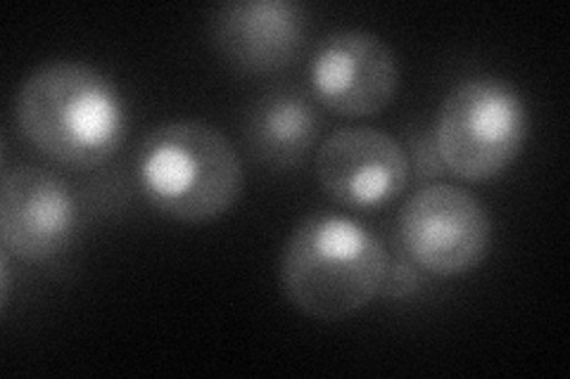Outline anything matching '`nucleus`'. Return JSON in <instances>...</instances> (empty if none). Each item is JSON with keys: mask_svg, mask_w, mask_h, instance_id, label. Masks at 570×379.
Segmentation results:
<instances>
[{"mask_svg": "<svg viewBox=\"0 0 570 379\" xmlns=\"http://www.w3.org/2000/svg\"><path fill=\"white\" fill-rule=\"evenodd\" d=\"M321 190L356 211L387 207L406 190L412 164L402 142L373 126H345L321 142L314 157Z\"/></svg>", "mask_w": 570, "mask_h": 379, "instance_id": "6", "label": "nucleus"}, {"mask_svg": "<svg viewBox=\"0 0 570 379\" xmlns=\"http://www.w3.org/2000/svg\"><path fill=\"white\" fill-rule=\"evenodd\" d=\"M390 251L368 226L345 213L318 211L285 240L278 280L293 309L314 320H343L383 290Z\"/></svg>", "mask_w": 570, "mask_h": 379, "instance_id": "2", "label": "nucleus"}, {"mask_svg": "<svg viewBox=\"0 0 570 379\" xmlns=\"http://www.w3.org/2000/svg\"><path fill=\"white\" fill-rule=\"evenodd\" d=\"M528 131L530 114L519 88L497 77H473L442 100L433 136L448 173L488 183L521 157Z\"/></svg>", "mask_w": 570, "mask_h": 379, "instance_id": "4", "label": "nucleus"}, {"mask_svg": "<svg viewBox=\"0 0 570 379\" xmlns=\"http://www.w3.org/2000/svg\"><path fill=\"white\" fill-rule=\"evenodd\" d=\"M136 180L148 205L178 223H207L228 213L245 186L243 159L222 129L181 119L140 140Z\"/></svg>", "mask_w": 570, "mask_h": 379, "instance_id": "3", "label": "nucleus"}, {"mask_svg": "<svg viewBox=\"0 0 570 379\" xmlns=\"http://www.w3.org/2000/svg\"><path fill=\"white\" fill-rule=\"evenodd\" d=\"M309 81L331 112L347 119L379 114L400 88V62L390 43L368 29H341L318 43Z\"/></svg>", "mask_w": 570, "mask_h": 379, "instance_id": "7", "label": "nucleus"}, {"mask_svg": "<svg viewBox=\"0 0 570 379\" xmlns=\"http://www.w3.org/2000/svg\"><path fill=\"white\" fill-rule=\"evenodd\" d=\"M307 10L293 0H234L209 17L219 56L253 74L291 67L307 43Z\"/></svg>", "mask_w": 570, "mask_h": 379, "instance_id": "9", "label": "nucleus"}, {"mask_svg": "<svg viewBox=\"0 0 570 379\" xmlns=\"http://www.w3.org/2000/svg\"><path fill=\"white\" fill-rule=\"evenodd\" d=\"M421 273L423 270L412 259H409L404 251H400V257L390 255L381 295H385L390 299H404L409 295H414L421 287Z\"/></svg>", "mask_w": 570, "mask_h": 379, "instance_id": "11", "label": "nucleus"}, {"mask_svg": "<svg viewBox=\"0 0 570 379\" xmlns=\"http://www.w3.org/2000/svg\"><path fill=\"white\" fill-rule=\"evenodd\" d=\"M77 226V197L60 176L33 164L6 171L0 235L10 257L27 263L56 259L75 240Z\"/></svg>", "mask_w": 570, "mask_h": 379, "instance_id": "8", "label": "nucleus"}, {"mask_svg": "<svg viewBox=\"0 0 570 379\" xmlns=\"http://www.w3.org/2000/svg\"><path fill=\"white\" fill-rule=\"evenodd\" d=\"M406 152H409V164H412V169H416V173H421V178H428V183H433L435 178L448 173V169L442 164V157L438 152L433 131L414 136L412 142H409Z\"/></svg>", "mask_w": 570, "mask_h": 379, "instance_id": "12", "label": "nucleus"}, {"mask_svg": "<svg viewBox=\"0 0 570 379\" xmlns=\"http://www.w3.org/2000/svg\"><path fill=\"white\" fill-rule=\"evenodd\" d=\"M318 112L295 88H278L255 102L245 121V138L255 159L272 169H293L314 148Z\"/></svg>", "mask_w": 570, "mask_h": 379, "instance_id": "10", "label": "nucleus"}, {"mask_svg": "<svg viewBox=\"0 0 570 379\" xmlns=\"http://www.w3.org/2000/svg\"><path fill=\"white\" fill-rule=\"evenodd\" d=\"M400 245L423 273L438 278L466 276L492 249V213L466 188L425 183L409 195L400 211Z\"/></svg>", "mask_w": 570, "mask_h": 379, "instance_id": "5", "label": "nucleus"}, {"mask_svg": "<svg viewBox=\"0 0 570 379\" xmlns=\"http://www.w3.org/2000/svg\"><path fill=\"white\" fill-rule=\"evenodd\" d=\"M14 121L31 148L65 167L105 164L129 129L115 81L79 60L36 67L17 90Z\"/></svg>", "mask_w": 570, "mask_h": 379, "instance_id": "1", "label": "nucleus"}]
</instances>
